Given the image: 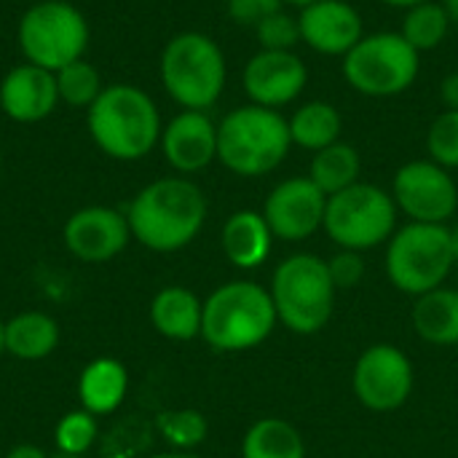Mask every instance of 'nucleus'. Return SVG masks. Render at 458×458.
I'll list each match as a JSON object with an SVG mask.
<instances>
[{
    "label": "nucleus",
    "instance_id": "3",
    "mask_svg": "<svg viewBox=\"0 0 458 458\" xmlns=\"http://www.w3.org/2000/svg\"><path fill=\"white\" fill-rule=\"evenodd\" d=\"M158 78L169 99L182 110H209L225 91L228 62L215 38L185 30L161 48Z\"/></svg>",
    "mask_w": 458,
    "mask_h": 458
},
{
    "label": "nucleus",
    "instance_id": "40",
    "mask_svg": "<svg viewBox=\"0 0 458 458\" xmlns=\"http://www.w3.org/2000/svg\"><path fill=\"white\" fill-rule=\"evenodd\" d=\"M451 250H454V260L458 263V228H451Z\"/></svg>",
    "mask_w": 458,
    "mask_h": 458
},
{
    "label": "nucleus",
    "instance_id": "24",
    "mask_svg": "<svg viewBox=\"0 0 458 458\" xmlns=\"http://www.w3.org/2000/svg\"><path fill=\"white\" fill-rule=\"evenodd\" d=\"M287 126H290V140L295 148L317 153L341 140L344 118L335 105L325 99H311L287 118Z\"/></svg>",
    "mask_w": 458,
    "mask_h": 458
},
{
    "label": "nucleus",
    "instance_id": "42",
    "mask_svg": "<svg viewBox=\"0 0 458 458\" xmlns=\"http://www.w3.org/2000/svg\"><path fill=\"white\" fill-rule=\"evenodd\" d=\"M3 333H5V322L0 319V357L5 354V341H3Z\"/></svg>",
    "mask_w": 458,
    "mask_h": 458
},
{
    "label": "nucleus",
    "instance_id": "15",
    "mask_svg": "<svg viewBox=\"0 0 458 458\" xmlns=\"http://www.w3.org/2000/svg\"><path fill=\"white\" fill-rule=\"evenodd\" d=\"M309 83V67L295 51H266L250 56L242 72L244 94L252 105L282 110L295 102Z\"/></svg>",
    "mask_w": 458,
    "mask_h": 458
},
{
    "label": "nucleus",
    "instance_id": "7",
    "mask_svg": "<svg viewBox=\"0 0 458 458\" xmlns=\"http://www.w3.org/2000/svg\"><path fill=\"white\" fill-rule=\"evenodd\" d=\"M89 38L91 32L83 11L67 0H38L16 24V46L24 62L48 72L83 59Z\"/></svg>",
    "mask_w": 458,
    "mask_h": 458
},
{
    "label": "nucleus",
    "instance_id": "36",
    "mask_svg": "<svg viewBox=\"0 0 458 458\" xmlns=\"http://www.w3.org/2000/svg\"><path fill=\"white\" fill-rule=\"evenodd\" d=\"M3 458H51L43 448H38V445H30V443H24V445H16V448H11L8 454Z\"/></svg>",
    "mask_w": 458,
    "mask_h": 458
},
{
    "label": "nucleus",
    "instance_id": "38",
    "mask_svg": "<svg viewBox=\"0 0 458 458\" xmlns=\"http://www.w3.org/2000/svg\"><path fill=\"white\" fill-rule=\"evenodd\" d=\"M443 5H445V11H448V19H451V24L458 27V0H443Z\"/></svg>",
    "mask_w": 458,
    "mask_h": 458
},
{
    "label": "nucleus",
    "instance_id": "5",
    "mask_svg": "<svg viewBox=\"0 0 458 458\" xmlns=\"http://www.w3.org/2000/svg\"><path fill=\"white\" fill-rule=\"evenodd\" d=\"M276 322L271 293L258 282L236 279L204 301L201 338L215 352H250L274 333Z\"/></svg>",
    "mask_w": 458,
    "mask_h": 458
},
{
    "label": "nucleus",
    "instance_id": "12",
    "mask_svg": "<svg viewBox=\"0 0 458 458\" xmlns=\"http://www.w3.org/2000/svg\"><path fill=\"white\" fill-rule=\"evenodd\" d=\"M413 362L392 344H376L365 349L352 373L357 400L376 413H392L403 408L413 394Z\"/></svg>",
    "mask_w": 458,
    "mask_h": 458
},
{
    "label": "nucleus",
    "instance_id": "39",
    "mask_svg": "<svg viewBox=\"0 0 458 458\" xmlns=\"http://www.w3.org/2000/svg\"><path fill=\"white\" fill-rule=\"evenodd\" d=\"M148 458H201L199 454H188V451H166V454H156V456H148Z\"/></svg>",
    "mask_w": 458,
    "mask_h": 458
},
{
    "label": "nucleus",
    "instance_id": "26",
    "mask_svg": "<svg viewBox=\"0 0 458 458\" xmlns=\"http://www.w3.org/2000/svg\"><path fill=\"white\" fill-rule=\"evenodd\" d=\"M242 458H306V443L284 419H260L244 435Z\"/></svg>",
    "mask_w": 458,
    "mask_h": 458
},
{
    "label": "nucleus",
    "instance_id": "41",
    "mask_svg": "<svg viewBox=\"0 0 458 458\" xmlns=\"http://www.w3.org/2000/svg\"><path fill=\"white\" fill-rule=\"evenodd\" d=\"M311 3H317V0H284V5H295V8H306Z\"/></svg>",
    "mask_w": 458,
    "mask_h": 458
},
{
    "label": "nucleus",
    "instance_id": "32",
    "mask_svg": "<svg viewBox=\"0 0 458 458\" xmlns=\"http://www.w3.org/2000/svg\"><path fill=\"white\" fill-rule=\"evenodd\" d=\"M255 38H258L260 48H266V51H295V46L301 43L298 16H293L282 8L255 27Z\"/></svg>",
    "mask_w": 458,
    "mask_h": 458
},
{
    "label": "nucleus",
    "instance_id": "43",
    "mask_svg": "<svg viewBox=\"0 0 458 458\" xmlns=\"http://www.w3.org/2000/svg\"><path fill=\"white\" fill-rule=\"evenodd\" d=\"M51 458H83V456H70V454H59V451H56Z\"/></svg>",
    "mask_w": 458,
    "mask_h": 458
},
{
    "label": "nucleus",
    "instance_id": "29",
    "mask_svg": "<svg viewBox=\"0 0 458 458\" xmlns=\"http://www.w3.org/2000/svg\"><path fill=\"white\" fill-rule=\"evenodd\" d=\"M156 429L172 451H193L207 440V416L196 408H174L156 416Z\"/></svg>",
    "mask_w": 458,
    "mask_h": 458
},
{
    "label": "nucleus",
    "instance_id": "2",
    "mask_svg": "<svg viewBox=\"0 0 458 458\" xmlns=\"http://www.w3.org/2000/svg\"><path fill=\"white\" fill-rule=\"evenodd\" d=\"M91 142L113 161H140L158 148L164 121L153 97L134 83H107L86 110Z\"/></svg>",
    "mask_w": 458,
    "mask_h": 458
},
{
    "label": "nucleus",
    "instance_id": "1",
    "mask_svg": "<svg viewBox=\"0 0 458 458\" xmlns=\"http://www.w3.org/2000/svg\"><path fill=\"white\" fill-rule=\"evenodd\" d=\"M131 239L153 252H177L188 247L207 223L204 191L177 174L148 182L126 209Z\"/></svg>",
    "mask_w": 458,
    "mask_h": 458
},
{
    "label": "nucleus",
    "instance_id": "21",
    "mask_svg": "<svg viewBox=\"0 0 458 458\" xmlns=\"http://www.w3.org/2000/svg\"><path fill=\"white\" fill-rule=\"evenodd\" d=\"M129 392V370L123 362L113 357L91 360L78 378V400L81 408L91 416L115 413Z\"/></svg>",
    "mask_w": 458,
    "mask_h": 458
},
{
    "label": "nucleus",
    "instance_id": "27",
    "mask_svg": "<svg viewBox=\"0 0 458 458\" xmlns=\"http://www.w3.org/2000/svg\"><path fill=\"white\" fill-rule=\"evenodd\" d=\"M451 19H448V11L443 5V0H435V3H421L416 8H408L405 16H403V27H400V35L419 51H432L437 48L448 32H451Z\"/></svg>",
    "mask_w": 458,
    "mask_h": 458
},
{
    "label": "nucleus",
    "instance_id": "11",
    "mask_svg": "<svg viewBox=\"0 0 458 458\" xmlns=\"http://www.w3.org/2000/svg\"><path fill=\"white\" fill-rule=\"evenodd\" d=\"M392 199L411 223L445 225L458 209L456 180L448 169L429 158L408 161L397 169L392 182Z\"/></svg>",
    "mask_w": 458,
    "mask_h": 458
},
{
    "label": "nucleus",
    "instance_id": "44",
    "mask_svg": "<svg viewBox=\"0 0 458 458\" xmlns=\"http://www.w3.org/2000/svg\"><path fill=\"white\" fill-rule=\"evenodd\" d=\"M0 161H3V158H0Z\"/></svg>",
    "mask_w": 458,
    "mask_h": 458
},
{
    "label": "nucleus",
    "instance_id": "35",
    "mask_svg": "<svg viewBox=\"0 0 458 458\" xmlns=\"http://www.w3.org/2000/svg\"><path fill=\"white\" fill-rule=\"evenodd\" d=\"M440 99L445 105V110H458V70L448 72L440 83Z\"/></svg>",
    "mask_w": 458,
    "mask_h": 458
},
{
    "label": "nucleus",
    "instance_id": "45",
    "mask_svg": "<svg viewBox=\"0 0 458 458\" xmlns=\"http://www.w3.org/2000/svg\"><path fill=\"white\" fill-rule=\"evenodd\" d=\"M0 458H3V456H0Z\"/></svg>",
    "mask_w": 458,
    "mask_h": 458
},
{
    "label": "nucleus",
    "instance_id": "18",
    "mask_svg": "<svg viewBox=\"0 0 458 458\" xmlns=\"http://www.w3.org/2000/svg\"><path fill=\"white\" fill-rule=\"evenodd\" d=\"M59 107L54 72L19 62L0 81V110L13 123H40Z\"/></svg>",
    "mask_w": 458,
    "mask_h": 458
},
{
    "label": "nucleus",
    "instance_id": "6",
    "mask_svg": "<svg viewBox=\"0 0 458 458\" xmlns=\"http://www.w3.org/2000/svg\"><path fill=\"white\" fill-rule=\"evenodd\" d=\"M271 301L276 319L295 335H314L325 330L335 306V284L327 260L298 252L284 258L271 276Z\"/></svg>",
    "mask_w": 458,
    "mask_h": 458
},
{
    "label": "nucleus",
    "instance_id": "17",
    "mask_svg": "<svg viewBox=\"0 0 458 458\" xmlns=\"http://www.w3.org/2000/svg\"><path fill=\"white\" fill-rule=\"evenodd\" d=\"M301 43L322 56H346L365 35L362 13L346 0H317L298 13Z\"/></svg>",
    "mask_w": 458,
    "mask_h": 458
},
{
    "label": "nucleus",
    "instance_id": "10",
    "mask_svg": "<svg viewBox=\"0 0 458 458\" xmlns=\"http://www.w3.org/2000/svg\"><path fill=\"white\" fill-rule=\"evenodd\" d=\"M397 212L389 191L373 182H354L327 199L322 228L341 250L365 252L392 239L397 231Z\"/></svg>",
    "mask_w": 458,
    "mask_h": 458
},
{
    "label": "nucleus",
    "instance_id": "19",
    "mask_svg": "<svg viewBox=\"0 0 458 458\" xmlns=\"http://www.w3.org/2000/svg\"><path fill=\"white\" fill-rule=\"evenodd\" d=\"M220 244H223V252L231 266H236L242 271H252L268 260L271 247H274V233H271L263 212L239 209L225 220Z\"/></svg>",
    "mask_w": 458,
    "mask_h": 458
},
{
    "label": "nucleus",
    "instance_id": "13",
    "mask_svg": "<svg viewBox=\"0 0 458 458\" xmlns=\"http://www.w3.org/2000/svg\"><path fill=\"white\" fill-rule=\"evenodd\" d=\"M327 196L306 177L282 180L263 204V217L282 242H303L314 236L325 223Z\"/></svg>",
    "mask_w": 458,
    "mask_h": 458
},
{
    "label": "nucleus",
    "instance_id": "14",
    "mask_svg": "<svg viewBox=\"0 0 458 458\" xmlns=\"http://www.w3.org/2000/svg\"><path fill=\"white\" fill-rule=\"evenodd\" d=\"M62 239L72 258L83 263H107L129 247L131 231H129L126 212L94 204L67 217L62 228Z\"/></svg>",
    "mask_w": 458,
    "mask_h": 458
},
{
    "label": "nucleus",
    "instance_id": "23",
    "mask_svg": "<svg viewBox=\"0 0 458 458\" xmlns=\"http://www.w3.org/2000/svg\"><path fill=\"white\" fill-rule=\"evenodd\" d=\"M413 327L419 338L432 346H456L458 344V290L437 287L416 298Z\"/></svg>",
    "mask_w": 458,
    "mask_h": 458
},
{
    "label": "nucleus",
    "instance_id": "22",
    "mask_svg": "<svg viewBox=\"0 0 458 458\" xmlns=\"http://www.w3.org/2000/svg\"><path fill=\"white\" fill-rule=\"evenodd\" d=\"M59 325L54 317L43 311H21L13 319L5 322V354L24 360V362H38L46 360L56 352L59 346Z\"/></svg>",
    "mask_w": 458,
    "mask_h": 458
},
{
    "label": "nucleus",
    "instance_id": "20",
    "mask_svg": "<svg viewBox=\"0 0 458 458\" xmlns=\"http://www.w3.org/2000/svg\"><path fill=\"white\" fill-rule=\"evenodd\" d=\"M204 303L196 293L180 284H169L158 290L150 301V325L158 335L169 341H193L201 335Z\"/></svg>",
    "mask_w": 458,
    "mask_h": 458
},
{
    "label": "nucleus",
    "instance_id": "9",
    "mask_svg": "<svg viewBox=\"0 0 458 458\" xmlns=\"http://www.w3.org/2000/svg\"><path fill=\"white\" fill-rule=\"evenodd\" d=\"M341 72L362 97L386 99L416 83L421 54L400 32H370L341 59Z\"/></svg>",
    "mask_w": 458,
    "mask_h": 458
},
{
    "label": "nucleus",
    "instance_id": "37",
    "mask_svg": "<svg viewBox=\"0 0 458 458\" xmlns=\"http://www.w3.org/2000/svg\"><path fill=\"white\" fill-rule=\"evenodd\" d=\"M384 5H389V8H403V11H408V8H416V5H421V3H435V0H381Z\"/></svg>",
    "mask_w": 458,
    "mask_h": 458
},
{
    "label": "nucleus",
    "instance_id": "34",
    "mask_svg": "<svg viewBox=\"0 0 458 458\" xmlns=\"http://www.w3.org/2000/svg\"><path fill=\"white\" fill-rule=\"evenodd\" d=\"M327 268H330V279H333L335 290H352L365 276V260H362L360 252H352V250L335 252L327 260Z\"/></svg>",
    "mask_w": 458,
    "mask_h": 458
},
{
    "label": "nucleus",
    "instance_id": "25",
    "mask_svg": "<svg viewBox=\"0 0 458 458\" xmlns=\"http://www.w3.org/2000/svg\"><path fill=\"white\" fill-rule=\"evenodd\" d=\"M362 172V158L354 145L349 142H333L330 148H322L314 153L311 166H309V180L330 199L354 182H360Z\"/></svg>",
    "mask_w": 458,
    "mask_h": 458
},
{
    "label": "nucleus",
    "instance_id": "8",
    "mask_svg": "<svg viewBox=\"0 0 458 458\" xmlns=\"http://www.w3.org/2000/svg\"><path fill=\"white\" fill-rule=\"evenodd\" d=\"M386 244V276L400 293L413 298L443 287L456 266L448 225L408 223Z\"/></svg>",
    "mask_w": 458,
    "mask_h": 458
},
{
    "label": "nucleus",
    "instance_id": "16",
    "mask_svg": "<svg viewBox=\"0 0 458 458\" xmlns=\"http://www.w3.org/2000/svg\"><path fill=\"white\" fill-rule=\"evenodd\" d=\"M158 148L177 174H199L217 161V123L207 110H180L164 123Z\"/></svg>",
    "mask_w": 458,
    "mask_h": 458
},
{
    "label": "nucleus",
    "instance_id": "31",
    "mask_svg": "<svg viewBox=\"0 0 458 458\" xmlns=\"http://www.w3.org/2000/svg\"><path fill=\"white\" fill-rule=\"evenodd\" d=\"M429 161L443 169H458V110H443L427 131Z\"/></svg>",
    "mask_w": 458,
    "mask_h": 458
},
{
    "label": "nucleus",
    "instance_id": "30",
    "mask_svg": "<svg viewBox=\"0 0 458 458\" xmlns=\"http://www.w3.org/2000/svg\"><path fill=\"white\" fill-rule=\"evenodd\" d=\"M99 435V424L97 416H91L89 411H70L67 416L59 419L56 429H54V443L59 454H70V456H86L91 451V445L97 443Z\"/></svg>",
    "mask_w": 458,
    "mask_h": 458
},
{
    "label": "nucleus",
    "instance_id": "28",
    "mask_svg": "<svg viewBox=\"0 0 458 458\" xmlns=\"http://www.w3.org/2000/svg\"><path fill=\"white\" fill-rule=\"evenodd\" d=\"M54 78H56L59 105H67L72 110H89L107 86L102 81L99 70L91 62H86V56L56 70Z\"/></svg>",
    "mask_w": 458,
    "mask_h": 458
},
{
    "label": "nucleus",
    "instance_id": "4",
    "mask_svg": "<svg viewBox=\"0 0 458 458\" xmlns=\"http://www.w3.org/2000/svg\"><path fill=\"white\" fill-rule=\"evenodd\" d=\"M290 148V126L279 110L250 102L225 113L217 123V161L239 177L271 174Z\"/></svg>",
    "mask_w": 458,
    "mask_h": 458
},
{
    "label": "nucleus",
    "instance_id": "33",
    "mask_svg": "<svg viewBox=\"0 0 458 458\" xmlns=\"http://www.w3.org/2000/svg\"><path fill=\"white\" fill-rule=\"evenodd\" d=\"M282 8H284V0H225V11L231 21L239 27H252V30Z\"/></svg>",
    "mask_w": 458,
    "mask_h": 458
}]
</instances>
